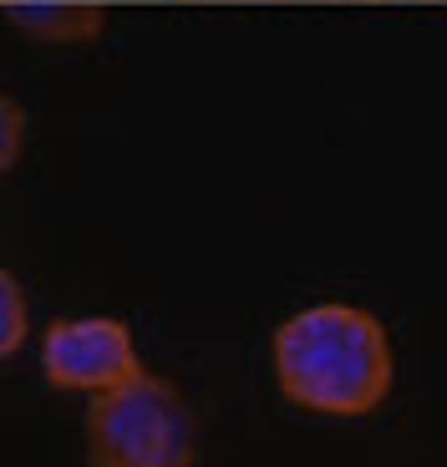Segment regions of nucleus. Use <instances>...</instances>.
<instances>
[{
  "label": "nucleus",
  "instance_id": "1",
  "mask_svg": "<svg viewBox=\"0 0 447 467\" xmlns=\"http://www.w3.org/2000/svg\"><path fill=\"white\" fill-rule=\"evenodd\" d=\"M275 381L306 411L366 417L391 391V340L361 305H310L275 330Z\"/></svg>",
  "mask_w": 447,
  "mask_h": 467
},
{
  "label": "nucleus",
  "instance_id": "2",
  "mask_svg": "<svg viewBox=\"0 0 447 467\" xmlns=\"http://www.w3.org/2000/svg\"><path fill=\"white\" fill-rule=\"evenodd\" d=\"M199 427L173 381L138 371L87 407V467H193Z\"/></svg>",
  "mask_w": 447,
  "mask_h": 467
},
{
  "label": "nucleus",
  "instance_id": "3",
  "mask_svg": "<svg viewBox=\"0 0 447 467\" xmlns=\"http://www.w3.org/2000/svg\"><path fill=\"white\" fill-rule=\"evenodd\" d=\"M41 371L61 391H112L118 381L142 371L132 330L112 316H77L57 320L41 340Z\"/></svg>",
  "mask_w": 447,
  "mask_h": 467
},
{
  "label": "nucleus",
  "instance_id": "4",
  "mask_svg": "<svg viewBox=\"0 0 447 467\" xmlns=\"http://www.w3.org/2000/svg\"><path fill=\"white\" fill-rule=\"evenodd\" d=\"M16 21L26 26V31L47 36V41H82L87 31H97L102 26V16L97 11H82V5H41V11H16Z\"/></svg>",
  "mask_w": 447,
  "mask_h": 467
},
{
  "label": "nucleus",
  "instance_id": "5",
  "mask_svg": "<svg viewBox=\"0 0 447 467\" xmlns=\"http://www.w3.org/2000/svg\"><path fill=\"white\" fill-rule=\"evenodd\" d=\"M26 340V295L11 269L0 275V356H16Z\"/></svg>",
  "mask_w": 447,
  "mask_h": 467
}]
</instances>
